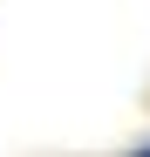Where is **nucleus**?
Here are the masks:
<instances>
[{
	"mask_svg": "<svg viewBox=\"0 0 150 157\" xmlns=\"http://www.w3.org/2000/svg\"><path fill=\"white\" fill-rule=\"evenodd\" d=\"M130 157H150V144H143V150H130Z\"/></svg>",
	"mask_w": 150,
	"mask_h": 157,
	"instance_id": "1",
	"label": "nucleus"
}]
</instances>
